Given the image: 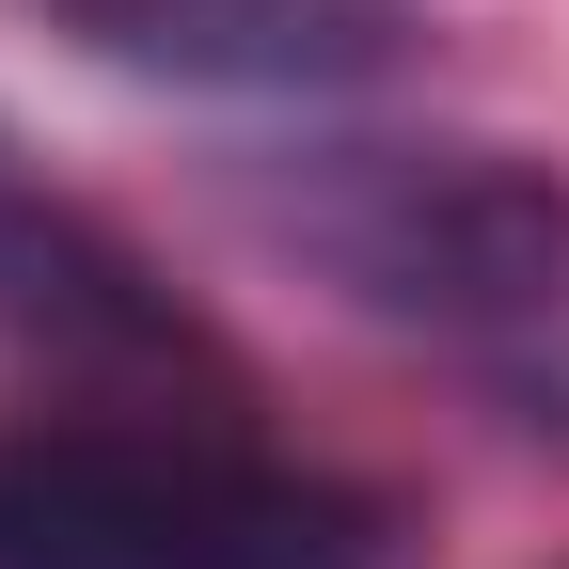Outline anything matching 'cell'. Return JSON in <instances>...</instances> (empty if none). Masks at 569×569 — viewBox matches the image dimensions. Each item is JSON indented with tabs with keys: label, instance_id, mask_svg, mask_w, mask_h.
Instances as JSON below:
<instances>
[{
	"label": "cell",
	"instance_id": "7a4b0ae2",
	"mask_svg": "<svg viewBox=\"0 0 569 569\" xmlns=\"http://www.w3.org/2000/svg\"><path fill=\"white\" fill-rule=\"evenodd\" d=\"M0 569H380V507L174 427H0Z\"/></svg>",
	"mask_w": 569,
	"mask_h": 569
},
{
	"label": "cell",
	"instance_id": "277c9868",
	"mask_svg": "<svg viewBox=\"0 0 569 569\" xmlns=\"http://www.w3.org/2000/svg\"><path fill=\"white\" fill-rule=\"evenodd\" d=\"M0 317L17 332H159V301H142V269L63 222V206H32L17 174H0Z\"/></svg>",
	"mask_w": 569,
	"mask_h": 569
},
{
	"label": "cell",
	"instance_id": "6da1fadb",
	"mask_svg": "<svg viewBox=\"0 0 569 569\" xmlns=\"http://www.w3.org/2000/svg\"><path fill=\"white\" fill-rule=\"evenodd\" d=\"M238 206L317 284L411 332H522L569 301V174L490 142H317V159H269Z\"/></svg>",
	"mask_w": 569,
	"mask_h": 569
},
{
	"label": "cell",
	"instance_id": "3957f363",
	"mask_svg": "<svg viewBox=\"0 0 569 569\" xmlns=\"http://www.w3.org/2000/svg\"><path fill=\"white\" fill-rule=\"evenodd\" d=\"M63 48L174 96H365L411 63V0H48Z\"/></svg>",
	"mask_w": 569,
	"mask_h": 569
}]
</instances>
